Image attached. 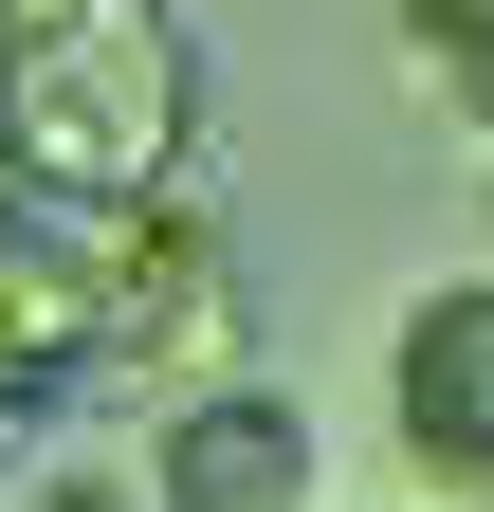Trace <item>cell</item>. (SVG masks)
I'll return each mask as SVG.
<instances>
[{
  "mask_svg": "<svg viewBox=\"0 0 494 512\" xmlns=\"http://www.w3.org/2000/svg\"><path fill=\"white\" fill-rule=\"evenodd\" d=\"M0 147H37L55 183H110V202H165L202 165V37H183V0H19Z\"/></svg>",
  "mask_w": 494,
  "mask_h": 512,
  "instance_id": "obj_1",
  "label": "cell"
},
{
  "mask_svg": "<svg viewBox=\"0 0 494 512\" xmlns=\"http://www.w3.org/2000/svg\"><path fill=\"white\" fill-rule=\"evenodd\" d=\"M129 458H147L165 512H330V421H312V384H275V366L165 384Z\"/></svg>",
  "mask_w": 494,
  "mask_h": 512,
  "instance_id": "obj_2",
  "label": "cell"
},
{
  "mask_svg": "<svg viewBox=\"0 0 494 512\" xmlns=\"http://www.w3.org/2000/svg\"><path fill=\"white\" fill-rule=\"evenodd\" d=\"M385 458H403V494L494 512V256L385 311Z\"/></svg>",
  "mask_w": 494,
  "mask_h": 512,
  "instance_id": "obj_3",
  "label": "cell"
},
{
  "mask_svg": "<svg viewBox=\"0 0 494 512\" xmlns=\"http://www.w3.org/2000/svg\"><path fill=\"white\" fill-rule=\"evenodd\" d=\"M385 37H403V92L494 147V0H385Z\"/></svg>",
  "mask_w": 494,
  "mask_h": 512,
  "instance_id": "obj_4",
  "label": "cell"
},
{
  "mask_svg": "<svg viewBox=\"0 0 494 512\" xmlns=\"http://www.w3.org/2000/svg\"><path fill=\"white\" fill-rule=\"evenodd\" d=\"M19 512H165V494H147V458H55Z\"/></svg>",
  "mask_w": 494,
  "mask_h": 512,
  "instance_id": "obj_5",
  "label": "cell"
},
{
  "mask_svg": "<svg viewBox=\"0 0 494 512\" xmlns=\"http://www.w3.org/2000/svg\"><path fill=\"white\" fill-rule=\"evenodd\" d=\"M330 512H440V494H330Z\"/></svg>",
  "mask_w": 494,
  "mask_h": 512,
  "instance_id": "obj_6",
  "label": "cell"
}]
</instances>
